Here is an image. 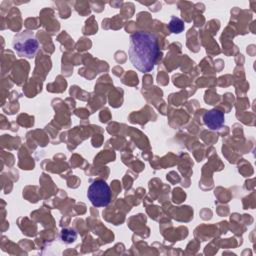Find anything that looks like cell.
I'll list each match as a JSON object with an SVG mask.
<instances>
[{"label":"cell","instance_id":"3957f363","mask_svg":"<svg viewBox=\"0 0 256 256\" xmlns=\"http://www.w3.org/2000/svg\"><path fill=\"white\" fill-rule=\"evenodd\" d=\"M87 197L95 207H105L111 201V190L109 185L103 180H96L90 184Z\"/></svg>","mask_w":256,"mask_h":256},{"label":"cell","instance_id":"6da1fadb","mask_svg":"<svg viewBox=\"0 0 256 256\" xmlns=\"http://www.w3.org/2000/svg\"><path fill=\"white\" fill-rule=\"evenodd\" d=\"M129 59L132 65L141 72H150L159 57L158 40L148 31H137L130 36Z\"/></svg>","mask_w":256,"mask_h":256},{"label":"cell","instance_id":"5b68a950","mask_svg":"<svg viewBox=\"0 0 256 256\" xmlns=\"http://www.w3.org/2000/svg\"><path fill=\"white\" fill-rule=\"evenodd\" d=\"M168 29L175 34H179L184 30V22L176 17V16H172L169 23H168Z\"/></svg>","mask_w":256,"mask_h":256},{"label":"cell","instance_id":"8992f818","mask_svg":"<svg viewBox=\"0 0 256 256\" xmlns=\"http://www.w3.org/2000/svg\"><path fill=\"white\" fill-rule=\"evenodd\" d=\"M77 238V233L75 232V230L71 229V228H65L61 231V240L64 243L70 244L72 242H74Z\"/></svg>","mask_w":256,"mask_h":256},{"label":"cell","instance_id":"277c9868","mask_svg":"<svg viewBox=\"0 0 256 256\" xmlns=\"http://www.w3.org/2000/svg\"><path fill=\"white\" fill-rule=\"evenodd\" d=\"M204 124L211 130H218L224 124V113L219 109H212L203 115Z\"/></svg>","mask_w":256,"mask_h":256},{"label":"cell","instance_id":"7a4b0ae2","mask_svg":"<svg viewBox=\"0 0 256 256\" xmlns=\"http://www.w3.org/2000/svg\"><path fill=\"white\" fill-rule=\"evenodd\" d=\"M12 46L19 56L33 58L39 49V42L32 31L24 30L14 36Z\"/></svg>","mask_w":256,"mask_h":256}]
</instances>
